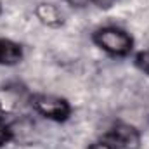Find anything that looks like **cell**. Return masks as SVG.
Segmentation results:
<instances>
[{
  "label": "cell",
  "instance_id": "obj_9",
  "mask_svg": "<svg viewBox=\"0 0 149 149\" xmlns=\"http://www.w3.org/2000/svg\"><path fill=\"white\" fill-rule=\"evenodd\" d=\"M90 2L95 3V5H99V7H111L116 0H90Z\"/></svg>",
  "mask_w": 149,
  "mask_h": 149
},
{
  "label": "cell",
  "instance_id": "obj_10",
  "mask_svg": "<svg viewBox=\"0 0 149 149\" xmlns=\"http://www.w3.org/2000/svg\"><path fill=\"white\" fill-rule=\"evenodd\" d=\"M0 10H2V9H0Z\"/></svg>",
  "mask_w": 149,
  "mask_h": 149
},
{
  "label": "cell",
  "instance_id": "obj_2",
  "mask_svg": "<svg viewBox=\"0 0 149 149\" xmlns=\"http://www.w3.org/2000/svg\"><path fill=\"white\" fill-rule=\"evenodd\" d=\"M31 104L42 116L54 121H64L71 113L70 102L56 95H35Z\"/></svg>",
  "mask_w": 149,
  "mask_h": 149
},
{
  "label": "cell",
  "instance_id": "obj_6",
  "mask_svg": "<svg viewBox=\"0 0 149 149\" xmlns=\"http://www.w3.org/2000/svg\"><path fill=\"white\" fill-rule=\"evenodd\" d=\"M135 64L139 66L141 71H144V73L149 74V50H142V52L137 54V57H135Z\"/></svg>",
  "mask_w": 149,
  "mask_h": 149
},
{
  "label": "cell",
  "instance_id": "obj_3",
  "mask_svg": "<svg viewBox=\"0 0 149 149\" xmlns=\"http://www.w3.org/2000/svg\"><path fill=\"white\" fill-rule=\"evenodd\" d=\"M108 142H111L116 149H137L141 144L139 132L127 123H116L111 130L104 135Z\"/></svg>",
  "mask_w": 149,
  "mask_h": 149
},
{
  "label": "cell",
  "instance_id": "obj_5",
  "mask_svg": "<svg viewBox=\"0 0 149 149\" xmlns=\"http://www.w3.org/2000/svg\"><path fill=\"white\" fill-rule=\"evenodd\" d=\"M35 12H37L38 19H40L43 24H47V26H59L61 21H63L59 10H57L54 5H50V3H40Z\"/></svg>",
  "mask_w": 149,
  "mask_h": 149
},
{
  "label": "cell",
  "instance_id": "obj_4",
  "mask_svg": "<svg viewBox=\"0 0 149 149\" xmlns=\"http://www.w3.org/2000/svg\"><path fill=\"white\" fill-rule=\"evenodd\" d=\"M23 59L21 47L7 38H0V64L3 66H14Z\"/></svg>",
  "mask_w": 149,
  "mask_h": 149
},
{
  "label": "cell",
  "instance_id": "obj_1",
  "mask_svg": "<svg viewBox=\"0 0 149 149\" xmlns=\"http://www.w3.org/2000/svg\"><path fill=\"white\" fill-rule=\"evenodd\" d=\"M94 43L113 56H127L132 50L134 40L121 28L106 26V28H99L94 33Z\"/></svg>",
  "mask_w": 149,
  "mask_h": 149
},
{
  "label": "cell",
  "instance_id": "obj_7",
  "mask_svg": "<svg viewBox=\"0 0 149 149\" xmlns=\"http://www.w3.org/2000/svg\"><path fill=\"white\" fill-rule=\"evenodd\" d=\"M10 137H12V130H10V127L5 123V120L0 118V148L5 146V144L10 141Z\"/></svg>",
  "mask_w": 149,
  "mask_h": 149
},
{
  "label": "cell",
  "instance_id": "obj_8",
  "mask_svg": "<svg viewBox=\"0 0 149 149\" xmlns=\"http://www.w3.org/2000/svg\"><path fill=\"white\" fill-rule=\"evenodd\" d=\"M88 149H116L113 146L111 142H108L106 139H102V141H99V142H94V144H90Z\"/></svg>",
  "mask_w": 149,
  "mask_h": 149
}]
</instances>
